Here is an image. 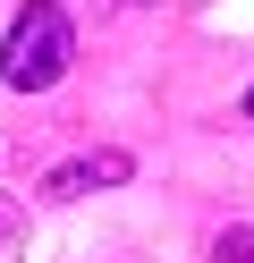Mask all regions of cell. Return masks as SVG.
Segmentation results:
<instances>
[{"label":"cell","instance_id":"obj_5","mask_svg":"<svg viewBox=\"0 0 254 263\" xmlns=\"http://www.w3.org/2000/svg\"><path fill=\"white\" fill-rule=\"evenodd\" d=\"M246 119H254V93H246Z\"/></svg>","mask_w":254,"mask_h":263},{"label":"cell","instance_id":"obj_4","mask_svg":"<svg viewBox=\"0 0 254 263\" xmlns=\"http://www.w3.org/2000/svg\"><path fill=\"white\" fill-rule=\"evenodd\" d=\"M17 246H26V204L0 195V255H17Z\"/></svg>","mask_w":254,"mask_h":263},{"label":"cell","instance_id":"obj_3","mask_svg":"<svg viewBox=\"0 0 254 263\" xmlns=\"http://www.w3.org/2000/svg\"><path fill=\"white\" fill-rule=\"evenodd\" d=\"M212 263H254V221H229L212 238Z\"/></svg>","mask_w":254,"mask_h":263},{"label":"cell","instance_id":"obj_2","mask_svg":"<svg viewBox=\"0 0 254 263\" xmlns=\"http://www.w3.org/2000/svg\"><path fill=\"white\" fill-rule=\"evenodd\" d=\"M127 170H135V161L119 153V144L76 153V161H60V170L43 178V204H76V195H93V187H127Z\"/></svg>","mask_w":254,"mask_h":263},{"label":"cell","instance_id":"obj_6","mask_svg":"<svg viewBox=\"0 0 254 263\" xmlns=\"http://www.w3.org/2000/svg\"><path fill=\"white\" fill-rule=\"evenodd\" d=\"M127 9H135V0H127Z\"/></svg>","mask_w":254,"mask_h":263},{"label":"cell","instance_id":"obj_1","mask_svg":"<svg viewBox=\"0 0 254 263\" xmlns=\"http://www.w3.org/2000/svg\"><path fill=\"white\" fill-rule=\"evenodd\" d=\"M68 60H76V26H68L60 0H26L9 17V43H0V77H9L17 93H51L68 77Z\"/></svg>","mask_w":254,"mask_h":263}]
</instances>
